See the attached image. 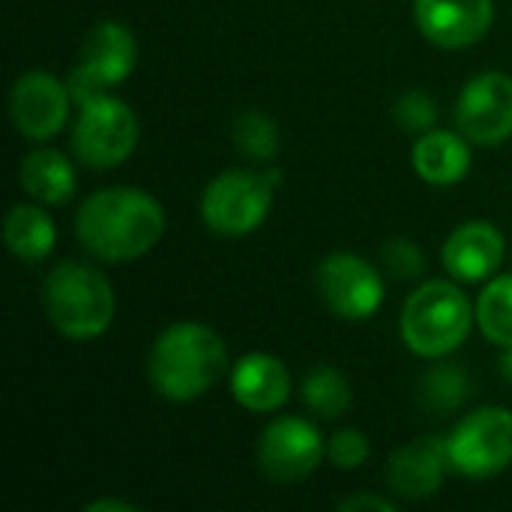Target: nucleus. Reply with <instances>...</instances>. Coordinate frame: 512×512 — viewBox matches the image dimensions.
Segmentation results:
<instances>
[{
  "mask_svg": "<svg viewBox=\"0 0 512 512\" xmlns=\"http://www.w3.org/2000/svg\"><path fill=\"white\" fill-rule=\"evenodd\" d=\"M3 243L12 258L24 264H39L51 255L57 243L54 219L45 204H18L3 219Z\"/></svg>",
  "mask_w": 512,
  "mask_h": 512,
  "instance_id": "nucleus-19",
  "label": "nucleus"
},
{
  "mask_svg": "<svg viewBox=\"0 0 512 512\" xmlns=\"http://www.w3.org/2000/svg\"><path fill=\"white\" fill-rule=\"evenodd\" d=\"M279 171L258 174L231 168L213 177L201 195V219L219 237H246L264 225L273 207Z\"/></svg>",
  "mask_w": 512,
  "mask_h": 512,
  "instance_id": "nucleus-5",
  "label": "nucleus"
},
{
  "mask_svg": "<svg viewBox=\"0 0 512 512\" xmlns=\"http://www.w3.org/2000/svg\"><path fill=\"white\" fill-rule=\"evenodd\" d=\"M300 399L303 405L321 417V420H339L348 414L351 402H354V393H351V384L348 378L333 369V366H318L312 369L306 378H303V387H300Z\"/></svg>",
  "mask_w": 512,
  "mask_h": 512,
  "instance_id": "nucleus-20",
  "label": "nucleus"
},
{
  "mask_svg": "<svg viewBox=\"0 0 512 512\" xmlns=\"http://www.w3.org/2000/svg\"><path fill=\"white\" fill-rule=\"evenodd\" d=\"M324 306L345 321H366L381 309L384 279L375 264L351 252H333L315 273Z\"/></svg>",
  "mask_w": 512,
  "mask_h": 512,
  "instance_id": "nucleus-9",
  "label": "nucleus"
},
{
  "mask_svg": "<svg viewBox=\"0 0 512 512\" xmlns=\"http://www.w3.org/2000/svg\"><path fill=\"white\" fill-rule=\"evenodd\" d=\"M165 234L162 204L135 186H108L87 195L75 213L78 243L105 264L144 258Z\"/></svg>",
  "mask_w": 512,
  "mask_h": 512,
  "instance_id": "nucleus-1",
  "label": "nucleus"
},
{
  "mask_svg": "<svg viewBox=\"0 0 512 512\" xmlns=\"http://www.w3.org/2000/svg\"><path fill=\"white\" fill-rule=\"evenodd\" d=\"M138 63L135 33L120 21H99L81 42L78 66L69 72L66 84L72 102L84 105L102 93H111L123 84Z\"/></svg>",
  "mask_w": 512,
  "mask_h": 512,
  "instance_id": "nucleus-7",
  "label": "nucleus"
},
{
  "mask_svg": "<svg viewBox=\"0 0 512 512\" xmlns=\"http://www.w3.org/2000/svg\"><path fill=\"white\" fill-rule=\"evenodd\" d=\"M18 183L33 201L45 207H63L75 195V171L60 150L27 153L18 168Z\"/></svg>",
  "mask_w": 512,
  "mask_h": 512,
  "instance_id": "nucleus-18",
  "label": "nucleus"
},
{
  "mask_svg": "<svg viewBox=\"0 0 512 512\" xmlns=\"http://www.w3.org/2000/svg\"><path fill=\"white\" fill-rule=\"evenodd\" d=\"M381 264L384 270L399 279V282H411V279H420L423 270H426V258H423V249L414 243V240H405V237H393L381 246Z\"/></svg>",
  "mask_w": 512,
  "mask_h": 512,
  "instance_id": "nucleus-25",
  "label": "nucleus"
},
{
  "mask_svg": "<svg viewBox=\"0 0 512 512\" xmlns=\"http://www.w3.org/2000/svg\"><path fill=\"white\" fill-rule=\"evenodd\" d=\"M393 117H396L399 129H405L411 135H423V132L435 129V123H438V102L423 90H408L396 99Z\"/></svg>",
  "mask_w": 512,
  "mask_h": 512,
  "instance_id": "nucleus-24",
  "label": "nucleus"
},
{
  "mask_svg": "<svg viewBox=\"0 0 512 512\" xmlns=\"http://www.w3.org/2000/svg\"><path fill=\"white\" fill-rule=\"evenodd\" d=\"M471 393V381L462 366L441 363L420 381V402L432 411H456Z\"/></svg>",
  "mask_w": 512,
  "mask_h": 512,
  "instance_id": "nucleus-23",
  "label": "nucleus"
},
{
  "mask_svg": "<svg viewBox=\"0 0 512 512\" xmlns=\"http://www.w3.org/2000/svg\"><path fill=\"white\" fill-rule=\"evenodd\" d=\"M42 306L51 327L72 342L99 339L117 312L111 282L90 264L63 261L42 282Z\"/></svg>",
  "mask_w": 512,
  "mask_h": 512,
  "instance_id": "nucleus-3",
  "label": "nucleus"
},
{
  "mask_svg": "<svg viewBox=\"0 0 512 512\" xmlns=\"http://www.w3.org/2000/svg\"><path fill=\"white\" fill-rule=\"evenodd\" d=\"M78 108L81 111L72 126L75 159L93 171H108L123 165L135 153L141 135L135 111L111 93H102Z\"/></svg>",
  "mask_w": 512,
  "mask_h": 512,
  "instance_id": "nucleus-6",
  "label": "nucleus"
},
{
  "mask_svg": "<svg viewBox=\"0 0 512 512\" xmlns=\"http://www.w3.org/2000/svg\"><path fill=\"white\" fill-rule=\"evenodd\" d=\"M450 468L471 480L498 477L512 465V411L486 405L456 423L447 438Z\"/></svg>",
  "mask_w": 512,
  "mask_h": 512,
  "instance_id": "nucleus-8",
  "label": "nucleus"
},
{
  "mask_svg": "<svg viewBox=\"0 0 512 512\" xmlns=\"http://www.w3.org/2000/svg\"><path fill=\"white\" fill-rule=\"evenodd\" d=\"M327 456V441L303 417H276L258 438V468L273 483L312 477Z\"/></svg>",
  "mask_w": 512,
  "mask_h": 512,
  "instance_id": "nucleus-10",
  "label": "nucleus"
},
{
  "mask_svg": "<svg viewBox=\"0 0 512 512\" xmlns=\"http://www.w3.org/2000/svg\"><path fill=\"white\" fill-rule=\"evenodd\" d=\"M231 138H234V147L243 156L255 159V162H270L279 153V144H282L276 120L270 114H264V111H255V108L243 111L234 120Z\"/></svg>",
  "mask_w": 512,
  "mask_h": 512,
  "instance_id": "nucleus-22",
  "label": "nucleus"
},
{
  "mask_svg": "<svg viewBox=\"0 0 512 512\" xmlns=\"http://www.w3.org/2000/svg\"><path fill=\"white\" fill-rule=\"evenodd\" d=\"M231 396L252 414H273L291 399V375L285 363L270 354H246L231 369Z\"/></svg>",
  "mask_w": 512,
  "mask_h": 512,
  "instance_id": "nucleus-16",
  "label": "nucleus"
},
{
  "mask_svg": "<svg viewBox=\"0 0 512 512\" xmlns=\"http://www.w3.org/2000/svg\"><path fill=\"white\" fill-rule=\"evenodd\" d=\"M447 468H450L447 438L426 435V438H417V441L399 447L390 456L387 480H390V489L399 498L426 501L444 486Z\"/></svg>",
  "mask_w": 512,
  "mask_h": 512,
  "instance_id": "nucleus-14",
  "label": "nucleus"
},
{
  "mask_svg": "<svg viewBox=\"0 0 512 512\" xmlns=\"http://www.w3.org/2000/svg\"><path fill=\"white\" fill-rule=\"evenodd\" d=\"M414 18L420 33L438 48H468L480 42L492 21V0H414Z\"/></svg>",
  "mask_w": 512,
  "mask_h": 512,
  "instance_id": "nucleus-13",
  "label": "nucleus"
},
{
  "mask_svg": "<svg viewBox=\"0 0 512 512\" xmlns=\"http://www.w3.org/2000/svg\"><path fill=\"white\" fill-rule=\"evenodd\" d=\"M477 324L492 345L512 348V276H498L483 288L477 300Z\"/></svg>",
  "mask_w": 512,
  "mask_h": 512,
  "instance_id": "nucleus-21",
  "label": "nucleus"
},
{
  "mask_svg": "<svg viewBox=\"0 0 512 512\" xmlns=\"http://www.w3.org/2000/svg\"><path fill=\"white\" fill-rule=\"evenodd\" d=\"M459 132L480 147H498L512 138V75L480 72L474 75L456 102Z\"/></svg>",
  "mask_w": 512,
  "mask_h": 512,
  "instance_id": "nucleus-11",
  "label": "nucleus"
},
{
  "mask_svg": "<svg viewBox=\"0 0 512 512\" xmlns=\"http://www.w3.org/2000/svg\"><path fill=\"white\" fill-rule=\"evenodd\" d=\"M69 105H72L69 84L45 69L18 75L9 90L12 126L27 141H48L60 135V129L69 120Z\"/></svg>",
  "mask_w": 512,
  "mask_h": 512,
  "instance_id": "nucleus-12",
  "label": "nucleus"
},
{
  "mask_svg": "<svg viewBox=\"0 0 512 512\" xmlns=\"http://www.w3.org/2000/svg\"><path fill=\"white\" fill-rule=\"evenodd\" d=\"M84 512H135V504H126V501H117V498H102V501L87 504Z\"/></svg>",
  "mask_w": 512,
  "mask_h": 512,
  "instance_id": "nucleus-28",
  "label": "nucleus"
},
{
  "mask_svg": "<svg viewBox=\"0 0 512 512\" xmlns=\"http://www.w3.org/2000/svg\"><path fill=\"white\" fill-rule=\"evenodd\" d=\"M471 141L459 132L429 129L414 144V171L423 183L432 186H456L471 171Z\"/></svg>",
  "mask_w": 512,
  "mask_h": 512,
  "instance_id": "nucleus-17",
  "label": "nucleus"
},
{
  "mask_svg": "<svg viewBox=\"0 0 512 512\" xmlns=\"http://www.w3.org/2000/svg\"><path fill=\"white\" fill-rule=\"evenodd\" d=\"M501 375L512 384V348H504V357H501Z\"/></svg>",
  "mask_w": 512,
  "mask_h": 512,
  "instance_id": "nucleus-29",
  "label": "nucleus"
},
{
  "mask_svg": "<svg viewBox=\"0 0 512 512\" xmlns=\"http://www.w3.org/2000/svg\"><path fill=\"white\" fill-rule=\"evenodd\" d=\"M504 249V234L492 222H465L447 237L441 261L456 282H486L501 270Z\"/></svg>",
  "mask_w": 512,
  "mask_h": 512,
  "instance_id": "nucleus-15",
  "label": "nucleus"
},
{
  "mask_svg": "<svg viewBox=\"0 0 512 512\" xmlns=\"http://www.w3.org/2000/svg\"><path fill=\"white\" fill-rule=\"evenodd\" d=\"M477 309L456 282L432 279L420 285L402 306L399 333L408 351L426 360H441L465 345Z\"/></svg>",
  "mask_w": 512,
  "mask_h": 512,
  "instance_id": "nucleus-4",
  "label": "nucleus"
},
{
  "mask_svg": "<svg viewBox=\"0 0 512 512\" xmlns=\"http://www.w3.org/2000/svg\"><path fill=\"white\" fill-rule=\"evenodd\" d=\"M339 510L342 512H396L399 510V504L396 501H390V498H384V495H351V498H345V501H339Z\"/></svg>",
  "mask_w": 512,
  "mask_h": 512,
  "instance_id": "nucleus-27",
  "label": "nucleus"
},
{
  "mask_svg": "<svg viewBox=\"0 0 512 512\" xmlns=\"http://www.w3.org/2000/svg\"><path fill=\"white\" fill-rule=\"evenodd\" d=\"M369 438L360 429H339L327 441V459L339 471H357L369 462Z\"/></svg>",
  "mask_w": 512,
  "mask_h": 512,
  "instance_id": "nucleus-26",
  "label": "nucleus"
},
{
  "mask_svg": "<svg viewBox=\"0 0 512 512\" xmlns=\"http://www.w3.org/2000/svg\"><path fill=\"white\" fill-rule=\"evenodd\" d=\"M228 369L222 336L198 321L165 327L147 357L153 390L168 402H192L210 393Z\"/></svg>",
  "mask_w": 512,
  "mask_h": 512,
  "instance_id": "nucleus-2",
  "label": "nucleus"
}]
</instances>
